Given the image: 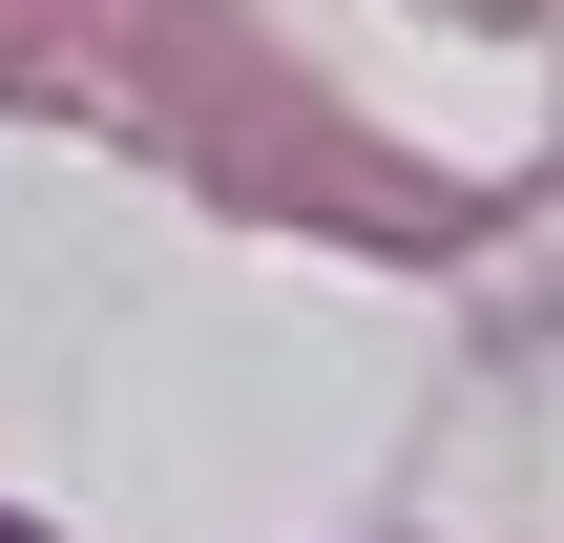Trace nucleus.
I'll use <instances>...</instances> for the list:
<instances>
[{"instance_id":"1","label":"nucleus","mask_w":564,"mask_h":543,"mask_svg":"<svg viewBox=\"0 0 564 543\" xmlns=\"http://www.w3.org/2000/svg\"><path fill=\"white\" fill-rule=\"evenodd\" d=\"M0 543H21V523H0Z\"/></svg>"}]
</instances>
